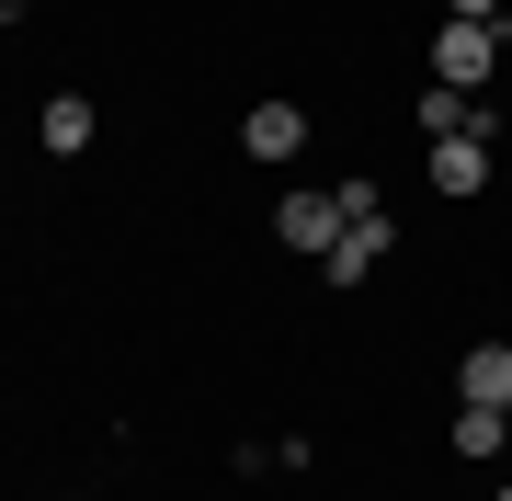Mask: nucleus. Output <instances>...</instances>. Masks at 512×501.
Listing matches in <instances>:
<instances>
[{
	"label": "nucleus",
	"mask_w": 512,
	"mask_h": 501,
	"mask_svg": "<svg viewBox=\"0 0 512 501\" xmlns=\"http://www.w3.org/2000/svg\"><path fill=\"white\" fill-rule=\"evenodd\" d=\"M376 251H387V217H353L342 240L319 251V274H330V285H365V274H376Z\"/></svg>",
	"instance_id": "nucleus-6"
},
{
	"label": "nucleus",
	"mask_w": 512,
	"mask_h": 501,
	"mask_svg": "<svg viewBox=\"0 0 512 501\" xmlns=\"http://www.w3.org/2000/svg\"><path fill=\"white\" fill-rule=\"evenodd\" d=\"M456 399H478V410H512V342H467Z\"/></svg>",
	"instance_id": "nucleus-4"
},
{
	"label": "nucleus",
	"mask_w": 512,
	"mask_h": 501,
	"mask_svg": "<svg viewBox=\"0 0 512 501\" xmlns=\"http://www.w3.org/2000/svg\"><path fill=\"white\" fill-rule=\"evenodd\" d=\"M456 456H501L512 445V410H478V399H456V433H444Z\"/></svg>",
	"instance_id": "nucleus-8"
},
{
	"label": "nucleus",
	"mask_w": 512,
	"mask_h": 501,
	"mask_svg": "<svg viewBox=\"0 0 512 501\" xmlns=\"http://www.w3.org/2000/svg\"><path fill=\"white\" fill-rule=\"evenodd\" d=\"M490 69H501V23H444L433 35V80L444 92H490Z\"/></svg>",
	"instance_id": "nucleus-1"
},
{
	"label": "nucleus",
	"mask_w": 512,
	"mask_h": 501,
	"mask_svg": "<svg viewBox=\"0 0 512 501\" xmlns=\"http://www.w3.org/2000/svg\"><path fill=\"white\" fill-rule=\"evenodd\" d=\"M444 23H501V0H444Z\"/></svg>",
	"instance_id": "nucleus-9"
},
{
	"label": "nucleus",
	"mask_w": 512,
	"mask_h": 501,
	"mask_svg": "<svg viewBox=\"0 0 512 501\" xmlns=\"http://www.w3.org/2000/svg\"><path fill=\"white\" fill-rule=\"evenodd\" d=\"M239 149H251V160H296V149H308V114H296V103H251V114H239Z\"/></svg>",
	"instance_id": "nucleus-3"
},
{
	"label": "nucleus",
	"mask_w": 512,
	"mask_h": 501,
	"mask_svg": "<svg viewBox=\"0 0 512 501\" xmlns=\"http://www.w3.org/2000/svg\"><path fill=\"white\" fill-rule=\"evenodd\" d=\"M274 240L285 251H330V240H342V194H285L274 205Z\"/></svg>",
	"instance_id": "nucleus-2"
},
{
	"label": "nucleus",
	"mask_w": 512,
	"mask_h": 501,
	"mask_svg": "<svg viewBox=\"0 0 512 501\" xmlns=\"http://www.w3.org/2000/svg\"><path fill=\"white\" fill-rule=\"evenodd\" d=\"M23 12H35V0H0V23H23Z\"/></svg>",
	"instance_id": "nucleus-10"
},
{
	"label": "nucleus",
	"mask_w": 512,
	"mask_h": 501,
	"mask_svg": "<svg viewBox=\"0 0 512 501\" xmlns=\"http://www.w3.org/2000/svg\"><path fill=\"white\" fill-rule=\"evenodd\" d=\"M501 501H512V479H501Z\"/></svg>",
	"instance_id": "nucleus-11"
},
{
	"label": "nucleus",
	"mask_w": 512,
	"mask_h": 501,
	"mask_svg": "<svg viewBox=\"0 0 512 501\" xmlns=\"http://www.w3.org/2000/svg\"><path fill=\"white\" fill-rule=\"evenodd\" d=\"M35 137H46L57 160H69V149H92V137H103V114L80 103V92H46V114H35Z\"/></svg>",
	"instance_id": "nucleus-7"
},
{
	"label": "nucleus",
	"mask_w": 512,
	"mask_h": 501,
	"mask_svg": "<svg viewBox=\"0 0 512 501\" xmlns=\"http://www.w3.org/2000/svg\"><path fill=\"white\" fill-rule=\"evenodd\" d=\"M421 171H433V194H478V183H490V137H433Z\"/></svg>",
	"instance_id": "nucleus-5"
}]
</instances>
